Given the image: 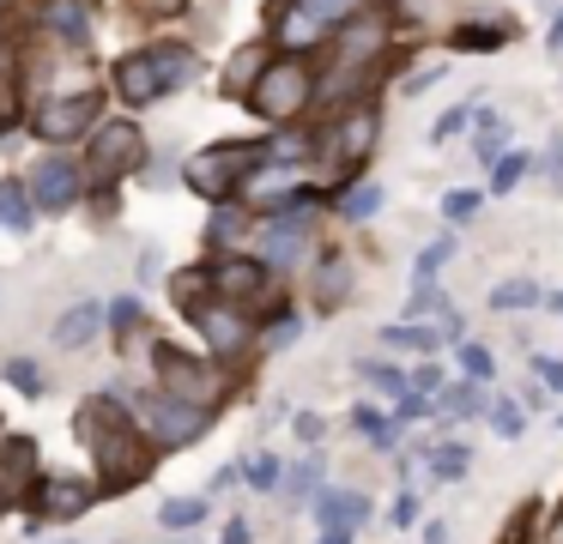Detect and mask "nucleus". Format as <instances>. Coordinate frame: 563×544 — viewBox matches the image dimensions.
I'll return each instance as SVG.
<instances>
[{
  "mask_svg": "<svg viewBox=\"0 0 563 544\" xmlns=\"http://www.w3.org/2000/svg\"><path fill=\"white\" fill-rule=\"evenodd\" d=\"M224 544H249V520H231V526H224Z\"/></svg>",
  "mask_w": 563,
  "mask_h": 544,
  "instance_id": "52",
  "label": "nucleus"
},
{
  "mask_svg": "<svg viewBox=\"0 0 563 544\" xmlns=\"http://www.w3.org/2000/svg\"><path fill=\"white\" fill-rule=\"evenodd\" d=\"M449 254H454V242H430V248L418 254V266H412V285H437V273H442Z\"/></svg>",
  "mask_w": 563,
  "mask_h": 544,
  "instance_id": "32",
  "label": "nucleus"
},
{
  "mask_svg": "<svg viewBox=\"0 0 563 544\" xmlns=\"http://www.w3.org/2000/svg\"><path fill=\"white\" fill-rule=\"evenodd\" d=\"M442 212H449L454 224H466V218L478 212V193H473V188H454V193H442Z\"/></svg>",
  "mask_w": 563,
  "mask_h": 544,
  "instance_id": "37",
  "label": "nucleus"
},
{
  "mask_svg": "<svg viewBox=\"0 0 563 544\" xmlns=\"http://www.w3.org/2000/svg\"><path fill=\"white\" fill-rule=\"evenodd\" d=\"M442 411H454V418H478L485 399H478L473 381H454V387H442Z\"/></svg>",
  "mask_w": 563,
  "mask_h": 544,
  "instance_id": "28",
  "label": "nucleus"
},
{
  "mask_svg": "<svg viewBox=\"0 0 563 544\" xmlns=\"http://www.w3.org/2000/svg\"><path fill=\"white\" fill-rule=\"evenodd\" d=\"M430 411L437 406H430L424 393H400V418H430Z\"/></svg>",
  "mask_w": 563,
  "mask_h": 544,
  "instance_id": "45",
  "label": "nucleus"
},
{
  "mask_svg": "<svg viewBox=\"0 0 563 544\" xmlns=\"http://www.w3.org/2000/svg\"><path fill=\"white\" fill-rule=\"evenodd\" d=\"M490 423H497V435H521V430H527V411H521V406H509V399H503V406L490 411Z\"/></svg>",
  "mask_w": 563,
  "mask_h": 544,
  "instance_id": "39",
  "label": "nucleus"
},
{
  "mask_svg": "<svg viewBox=\"0 0 563 544\" xmlns=\"http://www.w3.org/2000/svg\"><path fill=\"white\" fill-rule=\"evenodd\" d=\"M345 290H352V260H345V254H321V266H316V302H321V309H340Z\"/></svg>",
  "mask_w": 563,
  "mask_h": 544,
  "instance_id": "19",
  "label": "nucleus"
},
{
  "mask_svg": "<svg viewBox=\"0 0 563 544\" xmlns=\"http://www.w3.org/2000/svg\"><path fill=\"white\" fill-rule=\"evenodd\" d=\"M267 157V145H249V140H224V145H207L200 157H188L183 181L200 193V200H231L243 188V176Z\"/></svg>",
  "mask_w": 563,
  "mask_h": 544,
  "instance_id": "3",
  "label": "nucleus"
},
{
  "mask_svg": "<svg viewBox=\"0 0 563 544\" xmlns=\"http://www.w3.org/2000/svg\"><path fill=\"white\" fill-rule=\"evenodd\" d=\"M25 188H31V206H37V212H67V206L79 200V188H86V181H79V164H74V157L49 152Z\"/></svg>",
  "mask_w": 563,
  "mask_h": 544,
  "instance_id": "7",
  "label": "nucleus"
},
{
  "mask_svg": "<svg viewBox=\"0 0 563 544\" xmlns=\"http://www.w3.org/2000/svg\"><path fill=\"white\" fill-rule=\"evenodd\" d=\"M207 278L224 302H255L261 290H267V266L249 260V254H224L219 266H207Z\"/></svg>",
  "mask_w": 563,
  "mask_h": 544,
  "instance_id": "12",
  "label": "nucleus"
},
{
  "mask_svg": "<svg viewBox=\"0 0 563 544\" xmlns=\"http://www.w3.org/2000/svg\"><path fill=\"white\" fill-rule=\"evenodd\" d=\"M466 459L473 454H466L461 442H442L437 454H430V471H437V478H466Z\"/></svg>",
  "mask_w": 563,
  "mask_h": 544,
  "instance_id": "31",
  "label": "nucleus"
},
{
  "mask_svg": "<svg viewBox=\"0 0 563 544\" xmlns=\"http://www.w3.org/2000/svg\"><path fill=\"white\" fill-rule=\"evenodd\" d=\"M357 375H364V381H376L382 393H412V381H406L400 369H388V363H364Z\"/></svg>",
  "mask_w": 563,
  "mask_h": 544,
  "instance_id": "36",
  "label": "nucleus"
},
{
  "mask_svg": "<svg viewBox=\"0 0 563 544\" xmlns=\"http://www.w3.org/2000/svg\"><path fill=\"white\" fill-rule=\"evenodd\" d=\"M533 369H539V381H545V387H563V363L558 357H533Z\"/></svg>",
  "mask_w": 563,
  "mask_h": 544,
  "instance_id": "46",
  "label": "nucleus"
},
{
  "mask_svg": "<svg viewBox=\"0 0 563 544\" xmlns=\"http://www.w3.org/2000/svg\"><path fill=\"white\" fill-rule=\"evenodd\" d=\"M249 484H255V490H273V484H279V459L255 454V459H249Z\"/></svg>",
  "mask_w": 563,
  "mask_h": 544,
  "instance_id": "38",
  "label": "nucleus"
},
{
  "mask_svg": "<svg viewBox=\"0 0 563 544\" xmlns=\"http://www.w3.org/2000/svg\"><path fill=\"white\" fill-rule=\"evenodd\" d=\"M140 12H152V19H176V12L188 7V0H134Z\"/></svg>",
  "mask_w": 563,
  "mask_h": 544,
  "instance_id": "44",
  "label": "nucleus"
},
{
  "mask_svg": "<svg viewBox=\"0 0 563 544\" xmlns=\"http://www.w3.org/2000/svg\"><path fill=\"white\" fill-rule=\"evenodd\" d=\"M86 164H91V176H98V188L134 176V169L146 164V133H140V121H103V127L91 133Z\"/></svg>",
  "mask_w": 563,
  "mask_h": 544,
  "instance_id": "5",
  "label": "nucleus"
},
{
  "mask_svg": "<svg viewBox=\"0 0 563 544\" xmlns=\"http://www.w3.org/2000/svg\"><path fill=\"white\" fill-rule=\"evenodd\" d=\"M316 478H321V454H316V459H303V466H297L291 478H285V490H291V502H309V496H316Z\"/></svg>",
  "mask_w": 563,
  "mask_h": 544,
  "instance_id": "35",
  "label": "nucleus"
},
{
  "mask_svg": "<svg viewBox=\"0 0 563 544\" xmlns=\"http://www.w3.org/2000/svg\"><path fill=\"white\" fill-rule=\"evenodd\" d=\"M297 435H303V442H316V435H321V418H309V411H303V418H297Z\"/></svg>",
  "mask_w": 563,
  "mask_h": 544,
  "instance_id": "51",
  "label": "nucleus"
},
{
  "mask_svg": "<svg viewBox=\"0 0 563 544\" xmlns=\"http://www.w3.org/2000/svg\"><path fill=\"white\" fill-rule=\"evenodd\" d=\"M37 508L49 520H79L91 508V484H79V478H55V484H43L37 490Z\"/></svg>",
  "mask_w": 563,
  "mask_h": 544,
  "instance_id": "14",
  "label": "nucleus"
},
{
  "mask_svg": "<svg viewBox=\"0 0 563 544\" xmlns=\"http://www.w3.org/2000/svg\"><path fill=\"white\" fill-rule=\"evenodd\" d=\"M412 520H418V496L406 490L400 502H394V526H412Z\"/></svg>",
  "mask_w": 563,
  "mask_h": 544,
  "instance_id": "47",
  "label": "nucleus"
},
{
  "mask_svg": "<svg viewBox=\"0 0 563 544\" xmlns=\"http://www.w3.org/2000/svg\"><path fill=\"white\" fill-rule=\"evenodd\" d=\"M291 7H303L309 19H321L328 31H340V24H352L357 12H364V0H291Z\"/></svg>",
  "mask_w": 563,
  "mask_h": 544,
  "instance_id": "23",
  "label": "nucleus"
},
{
  "mask_svg": "<svg viewBox=\"0 0 563 544\" xmlns=\"http://www.w3.org/2000/svg\"><path fill=\"white\" fill-rule=\"evenodd\" d=\"M545 169H551V181L563 188V140H551V152H545Z\"/></svg>",
  "mask_w": 563,
  "mask_h": 544,
  "instance_id": "49",
  "label": "nucleus"
},
{
  "mask_svg": "<svg viewBox=\"0 0 563 544\" xmlns=\"http://www.w3.org/2000/svg\"><path fill=\"white\" fill-rule=\"evenodd\" d=\"M364 514H369V502H364L357 490H321V496H316V520H321V532H352Z\"/></svg>",
  "mask_w": 563,
  "mask_h": 544,
  "instance_id": "15",
  "label": "nucleus"
},
{
  "mask_svg": "<svg viewBox=\"0 0 563 544\" xmlns=\"http://www.w3.org/2000/svg\"><path fill=\"white\" fill-rule=\"evenodd\" d=\"M98 115H103V91H74V97H49L31 127H37L43 145H67V140H79Z\"/></svg>",
  "mask_w": 563,
  "mask_h": 544,
  "instance_id": "6",
  "label": "nucleus"
},
{
  "mask_svg": "<svg viewBox=\"0 0 563 544\" xmlns=\"http://www.w3.org/2000/svg\"><path fill=\"white\" fill-rule=\"evenodd\" d=\"M31 466H37V447L25 442V435H13V442L0 447V496H19L31 484Z\"/></svg>",
  "mask_w": 563,
  "mask_h": 544,
  "instance_id": "18",
  "label": "nucleus"
},
{
  "mask_svg": "<svg viewBox=\"0 0 563 544\" xmlns=\"http://www.w3.org/2000/svg\"><path fill=\"white\" fill-rule=\"evenodd\" d=\"M98 326H103V302H74L55 321V351H79L86 338H98Z\"/></svg>",
  "mask_w": 563,
  "mask_h": 544,
  "instance_id": "17",
  "label": "nucleus"
},
{
  "mask_svg": "<svg viewBox=\"0 0 563 544\" xmlns=\"http://www.w3.org/2000/svg\"><path fill=\"white\" fill-rule=\"evenodd\" d=\"M43 24H49V31L62 36V43H74V48H86V43H91V24H86V7H79V0H49Z\"/></svg>",
  "mask_w": 563,
  "mask_h": 544,
  "instance_id": "20",
  "label": "nucleus"
},
{
  "mask_svg": "<svg viewBox=\"0 0 563 544\" xmlns=\"http://www.w3.org/2000/svg\"><path fill=\"white\" fill-rule=\"evenodd\" d=\"M340 212L357 218V224H364V218H376V212H382V188H376V181H357V188L340 200Z\"/></svg>",
  "mask_w": 563,
  "mask_h": 544,
  "instance_id": "26",
  "label": "nucleus"
},
{
  "mask_svg": "<svg viewBox=\"0 0 563 544\" xmlns=\"http://www.w3.org/2000/svg\"><path fill=\"white\" fill-rule=\"evenodd\" d=\"M376 133H382V121H376V109H345L340 115V127L328 133V157L340 169H352V164H364L369 152H376Z\"/></svg>",
  "mask_w": 563,
  "mask_h": 544,
  "instance_id": "9",
  "label": "nucleus"
},
{
  "mask_svg": "<svg viewBox=\"0 0 563 544\" xmlns=\"http://www.w3.org/2000/svg\"><path fill=\"white\" fill-rule=\"evenodd\" d=\"M188 79H195V48H183V43L140 48V55H128L122 67H115V91H122L134 109L170 97L176 85H188Z\"/></svg>",
  "mask_w": 563,
  "mask_h": 544,
  "instance_id": "1",
  "label": "nucleus"
},
{
  "mask_svg": "<svg viewBox=\"0 0 563 544\" xmlns=\"http://www.w3.org/2000/svg\"><path fill=\"white\" fill-rule=\"evenodd\" d=\"M533 302H539V285H533V278H503V285L490 290V309H497V314L533 309Z\"/></svg>",
  "mask_w": 563,
  "mask_h": 544,
  "instance_id": "22",
  "label": "nucleus"
},
{
  "mask_svg": "<svg viewBox=\"0 0 563 544\" xmlns=\"http://www.w3.org/2000/svg\"><path fill=\"white\" fill-rule=\"evenodd\" d=\"M0 224H7V230H31V224H37L31 188H25V181H13V176L0 181Z\"/></svg>",
  "mask_w": 563,
  "mask_h": 544,
  "instance_id": "21",
  "label": "nucleus"
},
{
  "mask_svg": "<svg viewBox=\"0 0 563 544\" xmlns=\"http://www.w3.org/2000/svg\"><path fill=\"white\" fill-rule=\"evenodd\" d=\"M551 48H563V12H558V24H551V36H545Z\"/></svg>",
  "mask_w": 563,
  "mask_h": 544,
  "instance_id": "54",
  "label": "nucleus"
},
{
  "mask_svg": "<svg viewBox=\"0 0 563 544\" xmlns=\"http://www.w3.org/2000/svg\"><path fill=\"white\" fill-rule=\"evenodd\" d=\"M207 290H212L207 273H183V278H176V302H183V314H195L200 302H207Z\"/></svg>",
  "mask_w": 563,
  "mask_h": 544,
  "instance_id": "33",
  "label": "nucleus"
},
{
  "mask_svg": "<svg viewBox=\"0 0 563 544\" xmlns=\"http://www.w3.org/2000/svg\"><path fill=\"white\" fill-rule=\"evenodd\" d=\"M200 520H207V502H200V496H170V502H164V526H200Z\"/></svg>",
  "mask_w": 563,
  "mask_h": 544,
  "instance_id": "27",
  "label": "nucleus"
},
{
  "mask_svg": "<svg viewBox=\"0 0 563 544\" xmlns=\"http://www.w3.org/2000/svg\"><path fill=\"white\" fill-rule=\"evenodd\" d=\"M19 127V85H13V67H0V133Z\"/></svg>",
  "mask_w": 563,
  "mask_h": 544,
  "instance_id": "34",
  "label": "nucleus"
},
{
  "mask_svg": "<svg viewBox=\"0 0 563 544\" xmlns=\"http://www.w3.org/2000/svg\"><path fill=\"white\" fill-rule=\"evenodd\" d=\"M509 36V24H461L454 31V48H497Z\"/></svg>",
  "mask_w": 563,
  "mask_h": 544,
  "instance_id": "30",
  "label": "nucleus"
},
{
  "mask_svg": "<svg viewBox=\"0 0 563 544\" xmlns=\"http://www.w3.org/2000/svg\"><path fill=\"white\" fill-rule=\"evenodd\" d=\"M236 193H243L249 206H261V212H273L279 200H291V193H297V164H273V152H267L243 176V188H236Z\"/></svg>",
  "mask_w": 563,
  "mask_h": 544,
  "instance_id": "13",
  "label": "nucleus"
},
{
  "mask_svg": "<svg viewBox=\"0 0 563 544\" xmlns=\"http://www.w3.org/2000/svg\"><path fill=\"white\" fill-rule=\"evenodd\" d=\"M297 333H303V321H297V314H285V321H279V326H273V333H267V345L279 351V345H291Z\"/></svg>",
  "mask_w": 563,
  "mask_h": 544,
  "instance_id": "42",
  "label": "nucleus"
},
{
  "mask_svg": "<svg viewBox=\"0 0 563 544\" xmlns=\"http://www.w3.org/2000/svg\"><path fill=\"white\" fill-rule=\"evenodd\" d=\"M98 471H103V490H134L140 478L152 471V447L128 430L122 418H103L98 435Z\"/></svg>",
  "mask_w": 563,
  "mask_h": 544,
  "instance_id": "4",
  "label": "nucleus"
},
{
  "mask_svg": "<svg viewBox=\"0 0 563 544\" xmlns=\"http://www.w3.org/2000/svg\"><path fill=\"white\" fill-rule=\"evenodd\" d=\"M134 314H140V302H134V297L110 302V321H115V326H134Z\"/></svg>",
  "mask_w": 563,
  "mask_h": 544,
  "instance_id": "48",
  "label": "nucleus"
},
{
  "mask_svg": "<svg viewBox=\"0 0 563 544\" xmlns=\"http://www.w3.org/2000/svg\"><path fill=\"white\" fill-rule=\"evenodd\" d=\"M7 375H13L19 387H37V369H31V363H7Z\"/></svg>",
  "mask_w": 563,
  "mask_h": 544,
  "instance_id": "50",
  "label": "nucleus"
},
{
  "mask_svg": "<svg viewBox=\"0 0 563 544\" xmlns=\"http://www.w3.org/2000/svg\"><path fill=\"white\" fill-rule=\"evenodd\" d=\"M158 375H164V393L170 399H188V406H207L212 399V369L188 363V351H176V345H158Z\"/></svg>",
  "mask_w": 563,
  "mask_h": 544,
  "instance_id": "11",
  "label": "nucleus"
},
{
  "mask_svg": "<svg viewBox=\"0 0 563 544\" xmlns=\"http://www.w3.org/2000/svg\"><path fill=\"white\" fill-rule=\"evenodd\" d=\"M551 309H558V314H563V290H558V297H551Z\"/></svg>",
  "mask_w": 563,
  "mask_h": 544,
  "instance_id": "56",
  "label": "nucleus"
},
{
  "mask_svg": "<svg viewBox=\"0 0 563 544\" xmlns=\"http://www.w3.org/2000/svg\"><path fill=\"white\" fill-rule=\"evenodd\" d=\"M442 387V369L437 363H418V375H412V393H437Z\"/></svg>",
  "mask_w": 563,
  "mask_h": 544,
  "instance_id": "43",
  "label": "nucleus"
},
{
  "mask_svg": "<svg viewBox=\"0 0 563 544\" xmlns=\"http://www.w3.org/2000/svg\"><path fill=\"white\" fill-rule=\"evenodd\" d=\"M146 423H152V435H158V442H195L200 430H207L212 423V411L207 406H188V399H170V393H158L146 406Z\"/></svg>",
  "mask_w": 563,
  "mask_h": 544,
  "instance_id": "10",
  "label": "nucleus"
},
{
  "mask_svg": "<svg viewBox=\"0 0 563 544\" xmlns=\"http://www.w3.org/2000/svg\"><path fill=\"white\" fill-rule=\"evenodd\" d=\"M466 121H473V109H466V103H454V109H449V115H442V121H437V127H430V140H454V133H461V127H466Z\"/></svg>",
  "mask_w": 563,
  "mask_h": 544,
  "instance_id": "41",
  "label": "nucleus"
},
{
  "mask_svg": "<svg viewBox=\"0 0 563 544\" xmlns=\"http://www.w3.org/2000/svg\"><path fill=\"white\" fill-rule=\"evenodd\" d=\"M273 36H279L285 55H303V48H316L321 36H328V24L309 19L303 7H285V12H279V24H273Z\"/></svg>",
  "mask_w": 563,
  "mask_h": 544,
  "instance_id": "16",
  "label": "nucleus"
},
{
  "mask_svg": "<svg viewBox=\"0 0 563 544\" xmlns=\"http://www.w3.org/2000/svg\"><path fill=\"white\" fill-rule=\"evenodd\" d=\"M261 67H267V48H243V55L231 60V73H224V91L249 97V85L261 79Z\"/></svg>",
  "mask_w": 563,
  "mask_h": 544,
  "instance_id": "24",
  "label": "nucleus"
},
{
  "mask_svg": "<svg viewBox=\"0 0 563 544\" xmlns=\"http://www.w3.org/2000/svg\"><path fill=\"white\" fill-rule=\"evenodd\" d=\"M309 97H316V79H309L303 55H279L261 67V79L249 85V109H255L261 121H273V127H285V121H297L309 109Z\"/></svg>",
  "mask_w": 563,
  "mask_h": 544,
  "instance_id": "2",
  "label": "nucleus"
},
{
  "mask_svg": "<svg viewBox=\"0 0 563 544\" xmlns=\"http://www.w3.org/2000/svg\"><path fill=\"white\" fill-rule=\"evenodd\" d=\"M461 369L473 375V381H490V351L485 345H461Z\"/></svg>",
  "mask_w": 563,
  "mask_h": 544,
  "instance_id": "40",
  "label": "nucleus"
},
{
  "mask_svg": "<svg viewBox=\"0 0 563 544\" xmlns=\"http://www.w3.org/2000/svg\"><path fill=\"white\" fill-rule=\"evenodd\" d=\"M527 169H533V157H527V152H503V157H497V169H490V188H497V193H509L515 181L527 176Z\"/></svg>",
  "mask_w": 563,
  "mask_h": 544,
  "instance_id": "29",
  "label": "nucleus"
},
{
  "mask_svg": "<svg viewBox=\"0 0 563 544\" xmlns=\"http://www.w3.org/2000/svg\"><path fill=\"white\" fill-rule=\"evenodd\" d=\"M0 67H13V43L7 36H0Z\"/></svg>",
  "mask_w": 563,
  "mask_h": 544,
  "instance_id": "55",
  "label": "nucleus"
},
{
  "mask_svg": "<svg viewBox=\"0 0 563 544\" xmlns=\"http://www.w3.org/2000/svg\"><path fill=\"white\" fill-rule=\"evenodd\" d=\"M437 326H382V345H394V351H437Z\"/></svg>",
  "mask_w": 563,
  "mask_h": 544,
  "instance_id": "25",
  "label": "nucleus"
},
{
  "mask_svg": "<svg viewBox=\"0 0 563 544\" xmlns=\"http://www.w3.org/2000/svg\"><path fill=\"white\" fill-rule=\"evenodd\" d=\"M316 544H352V532H321Z\"/></svg>",
  "mask_w": 563,
  "mask_h": 544,
  "instance_id": "53",
  "label": "nucleus"
},
{
  "mask_svg": "<svg viewBox=\"0 0 563 544\" xmlns=\"http://www.w3.org/2000/svg\"><path fill=\"white\" fill-rule=\"evenodd\" d=\"M188 321L200 326V338L212 345V357H236V351L249 345V314L236 309V302H200Z\"/></svg>",
  "mask_w": 563,
  "mask_h": 544,
  "instance_id": "8",
  "label": "nucleus"
}]
</instances>
